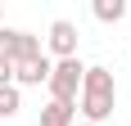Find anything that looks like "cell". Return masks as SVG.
Masks as SVG:
<instances>
[{
  "label": "cell",
  "instance_id": "6da1fadb",
  "mask_svg": "<svg viewBox=\"0 0 131 126\" xmlns=\"http://www.w3.org/2000/svg\"><path fill=\"white\" fill-rule=\"evenodd\" d=\"M118 108V81L108 72L104 63H86V72H81V90H77V113L81 122L91 126H104Z\"/></svg>",
  "mask_w": 131,
  "mask_h": 126
},
{
  "label": "cell",
  "instance_id": "7a4b0ae2",
  "mask_svg": "<svg viewBox=\"0 0 131 126\" xmlns=\"http://www.w3.org/2000/svg\"><path fill=\"white\" fill-rule=\"evenodd\" d=\"M81 72H86V63H81V59H59V63L50 68V81H45L50 99H54V104H72V108H77Z\"/></svg>",
  "mask_w": 131,
  "mask_h": 126
},
{
  "label": "cell",
  "instance_id": "3957f363",
  "mask_svg": "<svg viewBox=\"0 0 131 126\" xmlns=\"http://www.w3.org/2000/svg\"><path fill=\"white\" fill-rule=\"evenodd\" d=\"M41 50V36L23 32V27H0V63H23V59H36Z\"/></svg>",
  "mask_w": 131,
  "mask_h": 126
},
{
  "label": "cell",
  "instance_id": "277c9868",
  "mask_svg": "<svg viewBox=\"0 0 131 126\" xmlns=\"http://www.w3.org/2000/svg\"><path fill=\"white\" fill-rule=\"evenodd\" d=\"M45 45H50L54 63H59V59H77V23H72V18H54Z\"/></svg>",
  "mask_w": 131,
  "mask_h": 126
},
{
  "label": "cell",
  "instance_id": "5b68a950",
  "mask_svg": "<svg viewBox=\"0 0 131 126\" xmlns=\"http://www.w3.org/2000/svg\"><path fill=\"white\" fill-rule=\"evenodd\" d=\"M50 68H54V59H50V54H36V59L14 63V86H18V90L45 86V81H50Z\"/></svg>",
  "mask_w": 131,
  "mask_h": 126
},
{
  "label": "cell",
  "instance_id": "8992f818",
  "mask_svg": "<svg viewBox=\"0 0 131 126\" xmlns=\"http://www.w3.org/2000/svg\"><path fill=\"white\" fill-rule=\"evenodd\" d=\"M36 126H77V108H72V104H45V108H41V122Z\"/></svg>",
  "mask_w": 131,
  "mask_h": 126
},
{
  "label": "cell",
  "instance_id": "52a82bcc",
  "mask_svg": "<svg viewBox=\"0 0 131 126\" xmlns=\"http://www.w3.org/2000/svg\"><path fill=\"white\" fill-rule=\"evenodd\" d=\"M91 14H95V23H122L127 18V0H95Z\"/></svg>",
  "mask_w": 131,
  "mask_h": 126
},
{
  "label": "cell",
  "instance_id": "ba28073f",
  "mask_svg": "<svg viewBox=\"0 0 131 126\" xmlns=\"http://www.w3.org/2000/svg\"><path fill=\"white\" fill-rule=\"evenodd\" d=\"M23 113V90L18 86H0V117L9 122V117H18Z\"/></svg>",
  "mask_w": 131,
  "mask_h": 126
},
{
  "label": "cell",
  "instance_id": "9c48e42d",
  "mask_svg": "<svg viewBox=\"0 0 131 126\" xmlns=\"http://www.w3.org/2000/svg\"><path fill=\"white\" fill-rule=\"evenodd\" d=\"M0 86H14V63H0Z\"/></svg>",
  "mask_w": 131,
  "mask_h": 126
},
{
  "label": "cell",
  "instance_id": "30bf717a",
  "mask_svg": "<svg viewBox=\"0 0 131 126\" xmlns=\"http://www.w3.org/2000/svg\"><path fill=\"white\" fill-rule=\"evenodd\" d=\"M0 27H5V5H0Z\"/></svg>",
  "mask_w": 131,
  "mask_h": 126
},
{
  "label": "cell",
  "instance_id": "8fae6325",
  "mask_svg": "<svg viewBox=\"0 0 131 126\" xmlns=\"http://www.w3.org/2000/svg\"><path fill=\"white\" fill-rule=\"evenodd\" d=\"M77 126H91V122H77Z\"/></svg>",
  "mask_w": 131,
  "mask_h": 126
}]
</instances>
